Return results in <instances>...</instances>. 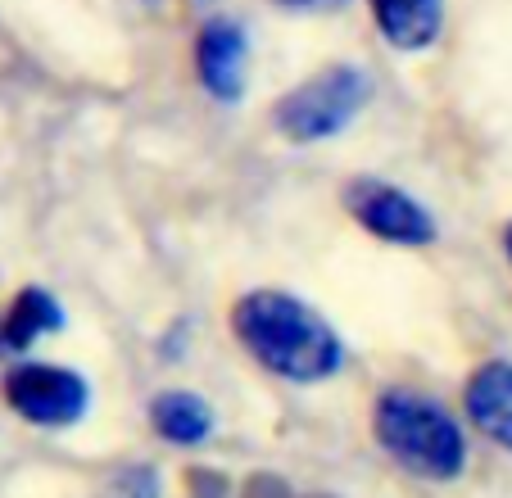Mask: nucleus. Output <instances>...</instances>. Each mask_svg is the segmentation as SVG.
<instances>
[{
	"instance_id": "nucleus-1",
	"label": "nucleus",
	"mask_w": 512,
	"mask_h": 498,
	"mask_svg": "<svg viewBox=\"0 0 512 498\" xmlns=\"http://www.w3.org/2000/svg\"><path fill=\"white\" fill-rule=\"evenodd\" d=\"M232 331L245 345V354L281 381L313 385L345 367V345L327 326V317L281 290H254V295L236 299Z\"/></svg>"
},
{
	"instance_id": "nucleus-2",
	"label": "nucleus",
	"mask_w": 512,
	"mask_h": 498,
	"mask_svg": "<svg viewBox=\"0 0 512 498\" xmlns=\"http://www.w3.org/2000/svg\"><path fill=\"white\" fill-rule=\"evenodd\" d=\"M372 435L404 471L422 480H454L467 467L463 426L445 403L417 390H386L372 408Z\"/></svg>"
},
{
	"instance_id": "nucleus-3",
	"label": "nucleus",
	"mask_w": 512,
	"mask_h": 498,
	"mask_svg": "<svg viewBox=\"0 0 512 498\" xmlns=\"http://www.w3.org/2000/svg\"><path fill=\"white\" fill-rule=\"evenodd\" d=\"M368 73L363 68H349V64H331L322 73H313L309 82H300L295 91L277 100L272 109V123L286 141H327V136L345 132L349 123L358 118V109L368 105Z\"/></svg>"
},
{
	"instance_id": "nucleus-4",
	"label": "nucleus",
	"mask_w": 512,
	"mask_h": 498,
	"mask_svg": "<svg viewBox=\"0 0 512 498\" xmlns=\"http://www.w3.org/2000/svg\"><path fill=\"white\" fill-rule=\"evenodd\" d=\"M5 403L32 426H73L91 408V390L78 372L55 363H23L5 376Z\"/></svg>"
},
{
	"instance_id": "nucleus-5",
	"label": "nucleus",
	"mask_w": 512,
	"mask_h": 498,
	"mask_svg": "<svg viewBox=\"0 0 512 498\" xmlns=\"http://www.w3.org/2000/svg\"><path fill=\"white\" fill-rule=\"evenodd\" d=\"M345 209L363 231H372L386 245H431L435 240V218L422 209V200H413L408 191L390 182H372L358 177L345 186Z\"/></svg>"
},
{
	"instance_id": "nucleus-6",
	"label": "nucleus",
	"mask_w": 512,
	"mask_h": 498,
	"mask_svg": "<svg viewBox=\"0 0 512 498\" xmlns=\"http://www.w3.org/2000/svg\"><path fill=\"white\" fill-rule=\"evenodd\" d=\"M195 73L213 100H241L245 77H250V46L232 19L204 23L200 41H195Z\"/></svg>"
},
{
	"instance_id": "nucleus-7",
	"label": "nucleus",
	"mask_w": 512,
	"mask_h": 498,
	"mask_svg": "<svg viewBox=\"0 0 512 498\" xmlns=\"http://www.w3.org/2000/svg\"><path fill=\"white\" fill-rule=\"evenodd\" d=\"M463 408H467V422H472L485 440H494L499 449L512 453V363L490 358V363L476 367V372L467 376Z\"/></svg>"
},
{
	"instance_id": "nucleus-8",
	"label": "nucleus",
	"mask_w": 512,
	"mask_h": 498,
	"mask_svg": "<svg viewBox=\"0 0 512 498\" xmlns=\"http://www.w3.org/2000/svg\"><path fill=\"white\" fill-rule=\"evenodd\" d=\"M368 5L377 32L395 50H426L445 23V0H368Z\"/></svg>"
},
{
	"instance_id": "nucleus-9",
	"label": "nucleus",
	"mask_w": 512,
	"mask_h": 498,
	"mask_svg": "<svg viewBox=\"0 0 512 498\" xmlns=\"http://www.w3.org/2000/svg\"><path fill=\"white\" fill-rule=\"evenodd\" d=\"M64 326V308L46 295V290L28 286L14 295V304L0 313V354H23L32 349L41 336Z\"/></svg>"
},
{
	"instance_id": "nucleus-10",
	"label": "nucleus",
	"mask_w": 512,
	"mask_h": 498,
	"mask_svg": "<svg viewBox=\"0 0 512 498\" xmlns=\"http://www.w3.org/2000/svg\"><path fill=\"white\" fill-rule=\"evenodd\" d=\"M150 422H155L159 440L177 444V449H195L213 435V408L191 390H164L150 403Z\"/></svg>"
},
{
	"instance_id": "nucleus-11",
	"label": "nucleus",
	"mask_w": 512,
	"mask_h": 498,
	"mask_svg": "<svg viewBox=\"0 0 512 498\" xmlns=\"http://www.w3.org/2000/svg\"><path fill=\"white\" fill-rule=\"evenodd\" d=\"M100 498H155V476L141 471V467H132V471H123Z\"/></svg>"
},
{
	"instance_id": "nucleus-12",
	"label": "nucleus",
	"mask_w": 512,
	"mask_h": 498,
	"mask_svg": "<svg viewBox=\"0 0 512 498\" xmlns=\"http://www.w3.org/2000/svg\"><path fill=\"white\" fill-rule=\"evenodd\" d=\"M281 10H331V5H345V0H277Z\"/></svg>"
},
{
	"instance_id": "nucleus-13",
	"label": "nucleus",
	"mask_w": 512,
	"mask_h": 498,
	"mask_svg": "<svg viewBox=\"0 0 512 498\" xmlns=\"http://www.w3.org/2000/svg\"><path fill=\"white\" fill-rule=\"evenodd\" d=\"M503 254H508V259H512V222H508V227H503Z\"/></svg>"
}]
</instances>
